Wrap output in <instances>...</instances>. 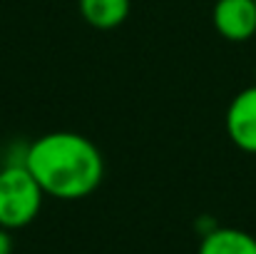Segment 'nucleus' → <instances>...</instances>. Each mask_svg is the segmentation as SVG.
<instances>
[{
    "mask_svg": "<svg viewBox=\"0 0 256 254\" xmlns=\"http://www.w3.org/2000/svg\"><path fill=\"white\" fill-rule=\"evenodd\" d=\"M22 165L32 172L45 194L58 199H82L104 177L100 147L80 132H48L38 137Z\"/></svg>",
    "mask_w": 256,
    "mask_h": 254,
    "instance_id": "f257e3e1",
    "label": "nucleus"
},
{
    "mask_svg": "<svg viewBox=\"0 0 256 254\" xmlns=\"http://www.w3.org/2000/svg\"><path fill=\"white\" fill-rule=\"evenodd\" d=\"M42 187L32 172L20 165H8L0 169V227L22 229L42 209Z\"/></svg>",
    "mask_w": 256,
    "mask_h": 254,
    "instance_id": "f03ea898",
    "label": "nucleus"
},
{
    "mask_svg": "<svg viewBox=\"0 0 256 254\" xmlns=\"http://www.w3.org/2000/svg\"><path fill=\"white\" fill-rule=\"evenodd\" d=\"M212 23L216 33L232 43H244L256 33L254 0H216L212 10Z\"/></svg>",
    "mask_w": 256,
    "mask_h": 254,
    "instance_id": "7ed1b4c3",
    "label": "nucleus"
},
{
    "mask_svg": "<svg viewBox=\"0 0 256 254\" xmlns=\"http://www.w3.org/2000/svg\"><path fill=\"white\" fill-rule=\"evenodd\" d=\"M226 132L239 150L256 155V85L232 100L226 110Z\"/></svg>",
    "mask_w": 256,
    "mask_h": 254,
    "instance_id": "20e7f679",
    "label": "nucleus"
},
{
    "mask_svg": "<svg viewBox=\"0 0 256 254\" xmlns=\"http://www.w3.org/2000/svg\"><path fill=\"white\" fill-rule=\"evenodd\" d=\"M196 254H256V237L236 227H214L204 232Z\"/></svg>",
    "mask_w": 256,
    "mask_h": 254,
    "instance_id": "39448f33",
    "label": "nucleus"
},
{
    "mask_svg": "<svg viewBox=\"0 0 256 254\" xmlns=\"http://www.w3.org/2000/svg\"><path fill=\"white\" fill-rule=\"evenodd\" d=\"M130 0H80V13L87 25L97 30H114L130 15Z\"/></svg>",
    "mask_w": 256,
    "mask_h": 254,
    "instance_id": "423d86ee",
    "label": "nucleus"
},
{
    "mask_svg": "<svg viewBox=\"0 0 256 254\" xmlns=\"http://www.w3.org/2000/svg\"><path fill=\"white\" fill-rule=\"evenodd\" d=\"M0 254H12V237L5 227H0Z\"/></svg>",
    "mask_w": 256,
    "mask_h": 254,
    "instance_id": "0eeeda50",
    "label": "nucleus"
},
{
    "mask_svg": "<svg viewBox=\"0 0 256 254\" xmlns=\"http://www.w3.org/2000/svg\"><path fill=\"white\" fill-rule=\"evenodd\" d=\"M254 3H256V0H254Z\"/></svg>",
    "mask_w": 256,
    "mask_h": 254,
    "instance_id": "6e6552de",
    "label": "nucleus"
}]
</instances>
